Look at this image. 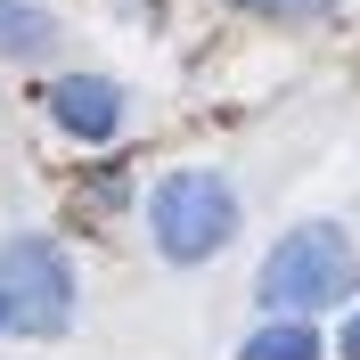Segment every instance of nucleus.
Masks as SVG:
<instances>
[{
    "mask_svg": "<svg viewBox=\"0 0 360 360\" xmlns=\"http://www.w3.org/2000/svg\"><path fill=\"white\" fill-rule=\"evenodd\" d=\"M352 287H360V254H352V238L328 229V221L278 238L270 262H262V303L270 311H319V303H344Z\"/></svg>",
    "mask_w": 360,
    "mask_h": 360,
    "instance_id": "1",
    "label": "nucleus"
},
{
    "mask_svg": "<svg viewBox=\"0 0 360 360\" xmlns=\"http://www.w3.org/2000/svg\"><path fill=\"white\" fill-rule=\"evenodd\" d=\"M148 221H156L164 262H205V254L229 246L238 197H229V180H213V172H172L156 188V205H148Z\"/></svg>",
    "mask_w": 360,
    "mask_h": 360,
    "instance_id": "2",
    "label": "nucleus"
},
{
    "mask_svg": "<svg viewBox=\"0 0 360 360\" xmlns=\"http://www.w3.org/2000/svg\"><path fill=\"white\" fill-rule=\"evenodd\" d=\"M0 303H8V328L25 336H58L74 319V270L49 238H8L0 246Z\"/></svg>",
    "mask_w": 360,
    "mask_h": 360,
    "instance_id": "3",
    "label": "nucleus"
},
{
    "mask_svg": "<svg viewBox=\"0 0 360 360\" xmlns=\"http://www.w3.org/2000/svg\"><path fill=\"white\" fill-rule=\"evenodd\" d=\"M49 115H58L74 139H115V123H123V90L98 82V74H66V82L49 90Z\"/></svg>",
    "mask_w": 360,
    "mask_h": 360,
    "instance_id": "4",
    "label": "nucleus"
},
{
    "mask_svg": "<svg viewBox=\"0 0 360 360\" xmlns=\"http://www.w3.org/2000/svg\"><path fill=\"white\" fill-rule=\"evenodd\" d=\"M58 41V25L41 8H25V0H0V58H49Z\"/></svg>",
    "mask_w": 360,
    "mask_h": 360,
    "instance_id": "5",
    "label": "nucleus"
},
{
    "mask_svg": "<svg viewBox=\"0 0 360 360\" xmlns=\"http://www.w3.org/2000/svg\"><path fill=\"white\" fill-rule=\"evenodd\" d=\"M246 360H319V336L287 319V328H262V336L246 344Z\"/></svg>",
    "mask_w": 360,
    "mask_h": 360,
    "instance_id": "6",
    "label": "nucleus"
},
{
    "mask_svg": "<svg viewBox=\"0 0 360 360\" xmlns=\"http://www.w3.org/2000/svg\"><path fill=\"white\" fill-rule=\"evenodd\" d=\"M238 8H254V17H270V25H328L336 0H238Z\"/></svg>",
    "mask_w": 360,
    "mask_h": 360,
    "instance_id": "7",
    "label": "nucleus"
},
{
    "mask_svg": "<svg viewBox=\"0 0 360 360\" xmlns=\"http://www.w3.org/2000/svg\"><path fill=\"white\" fill-rule=\"evenodd\" d=\"M344 360H360V311H352V328H344Z\"/></svg>",
    "mask_w": 360,
    "mask_h": 360,
    "instance_id": "8",
    "label": "nucleus"
},
{
    "mask_svg": "<svg viewBox=\"0 0 360 360\" xmlns=\"http://www.w3.org/2000/svg\"><path fill=\"white\" fill-rule=\"evenodd\" d=\"M0 328H8V303H0Z\"/></svg>",
    "mask_w": 360,
    "mask_h": 360,
    "instance_id": "9",
    "label": "nucleus"
}]
</instances>
